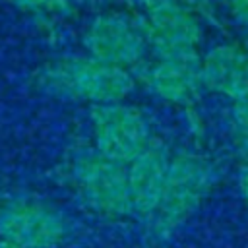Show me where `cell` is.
<instances>
[{"instance_id":"obj_1","label":"cell","mask_w":248,"mask_h":248,"mask_svg":"<svg viewBox=\"0 0 248 248\" xmlns=\"http://www.w3.org/2000/svg\"><path fill=\"white\" fill-rule=\"evenodd\" d=\"M37 85L58 99L83 101L95 107L124 101L134 89V76L126 68L85 54L50 62L39 72Z\"/></svg>"},{"instance_id":"obj_2","label":"cell","mask_w":248,"mask_h":248,"mask_svg":"<svg viewBox=\"0 0 248 248\" xmlns=\"http://www.w3.org/2000/svg\"><path fill=\"white\" fill-rule=\"evenodd\" d=\"M68 178L81 203L93 213L108 219L134 215L124 163L105 157L95 147H79L68 161Z\"/></svg>"},{"instance_id":"obj_3","label":"cell","mask_w":248,"mask_h":248,"mask_svg":"<svg viewBox=\"0 0 248 248\" xmlns=\"http://www.w3.org/2000/svg\"><path fill=\"white\" fill-rule=\"evenodd\" d=\"M213 182L215 167L207 157L192 151L172 155L161 202L149 219L151 232L159 238L172 234L202 205Z\"/></svg>"},{"instance_id":"obj_4","label":"cell","mask_w":248,"mask_h":248,"mask_svg":"<svg viewBox=\"0 0 248 248\" xmlns=\"http://www.w3.org/2000/svg\"><path fill=\"white\" fill-rule=\"evenodd\" d=\"M149 50L155 58L198 56L202 25L198 14L176 0H138Z\"/></svg>"},{"instance_id":"obj_5","label":"cell","mask_w":248,"mask_h":248,"mask_svg":"<svg viewBox=\"0 0 248 248\" xmlns=\"http://www.w3.org/2000/svg\"><path fill=\"white\" fill-rule=\"evenodd\" d=\"M93 147L105 157L128 165L151 143L145 114L124 101L95 105L89 114Z\"/></svg>"},{"instance_id":"obj_6","label":"cell","mask_w":248,"mask_h":248,"mask_svg":"<svg viewBox=\"0 0 248 248\" xmlns=\"http://www.w3.org/2000/svg\"><path fill=\"white\" fill-rule=\"evenodd\" d=\"M83 46L89 56L126 70L138 66L149 50L141 17L122 12L93 17L83 31Z\"/></svg>"},{"instance_id":"obj_7","label":"cell","mask_w":248,"mask_h":248,"mask_svg":"<svg viewBox=\"0 0 248 248\" xmlns=\"http://www.w3.org/2000/svg\"><path fill=\"white\" fill-rule=\"evenodd\" d=\"M70 236L68 219L35 198H14L0 207V238L21 248H56Z\"/></svg>"},{"instance_id":"obj_8","label":"cell","mask_w":248,"mask_h":248,"mask_svg":"<svg viewBox=\"0 0 248 248\" xmlns=\"http://www.w3.org/2000/svg\"><path fill=\"white\" fill-rule=\"evenodd\" d=\"M169 163V149L159 140H151V143L126 165L134 215L147 221L153 217L163 196Z\"/></svg>"},{"instance_id":"obj_9","label":"cell","mask_w":248,"mask_h":248,"mask_svg":"<svg viewBox=\"0 0 248 248\" xmlns=\"http://www.w3.org/2000/svg\"><path fill=\"white\" fill-rule=\"evenodd\" d=\"M202 56H186V58H155L141 72V81L161 101L172 105H192L202 85L200 74Z\"/></svg>"},{"instance_id":"obj_10","label":"cell","mask_w":248,"mask_h":248,"mask_svg":"<svg viewBox=\"0 0 248 248\" xmlns=\"http://www.w3.org/2000/svg\"><path fill=\"white\" fill-rule=\"evenodd\" d=\"M202 85L213 93L236 101L248 93V68L242 46L217 45L200 62Z\"/></svg>"},{"instance_id":"obj_11","label":"cell","mask_w":248,"mask_h":248,"mask_svg":"<svg viewBox=\"0 0 248 248\" xmlns=\"http://www.w3.org/2000/svg\"><path fill=\"white\" fill-rule=\"evenodd\" d=\"M12 2L27 12H45V14H68L81 4V0H12Z\"/></svg>"},{"instance_id":"obj_12","label":"cell","mask_w":248,"mask_h":248,"mask_svg":"<svg viewBox=\"0 0 248 248\" xmlns=\"http://www.w3.org/2000/svg\"><path fill=\"white\" fill-rule=\"evenodd\" d=\"M223 4L227 6L234 21L248 27V0H223Z\"/></svg>"},{"instance_id":"obj_13","label":"cell","mask_w":248,"mask_h":248,"mask_svg":"<svg viewBox=\"0 0 248 248\" xmlns=\"http://www.w3.org/2000/svg\"><path fill=\"white\" fill-rule=\"evenodd\" d=\"M176 2L186 6V8H190L198 16L213 19V4H211V0H176Z\"/></svg>"},{"instance_id":"obj_14","label":"cell","mask_w":248,"mask_h":248,"mask_svg":"<svg viewBox=\"0 0 248 248\" xmlns=\"http://www.w3.org/2000/svg\"><path fill=\"white\" fill-rule=\"evenodd\" d=\"M238 188H240V196L244 200V205L248 209V161L238 170Z\"/></svg>"},{"instance_id":"obj_15","label":"cell","mask_w":248,"mask_h":248,"mask_svg":"<svg viewBox=\"0 0 248 248\" xmlns=\"http://www.w3.org/2000/svg\"><path fill=\"white\" fill-rule=\"evenodd\" d=\"M232 132H234V141H236L240 153L248 159V128H236Z\"/></svg>"},{"instance_id":"obj_16","label":"cell","mask_w":248,"mask_h":248,"mask_svg":"<svg viewBox=\"0 0 248 248\" xmlns=\"http://www.w3.org/2000/svg\"><path fill=\"white\" fill-rule=\"evenodd\" d=\"M0 248H21V246H16V244H12V242L0 238Z\"/></svg>"},{"instance_id":"obj_17","label":"cell","mask_w":248,"mask_h":248,"mask_svg":"<svg viewBox=\"0 0 248 248\" xmlns=\"http://www.w3.org/2000/svg\"><path fill=\"white\" fill-rule=\"evenodd\" d=\"M242 52H244V58H246V68H248V39L244 41V45H242Z\"/></svg>"}]
</instances>
